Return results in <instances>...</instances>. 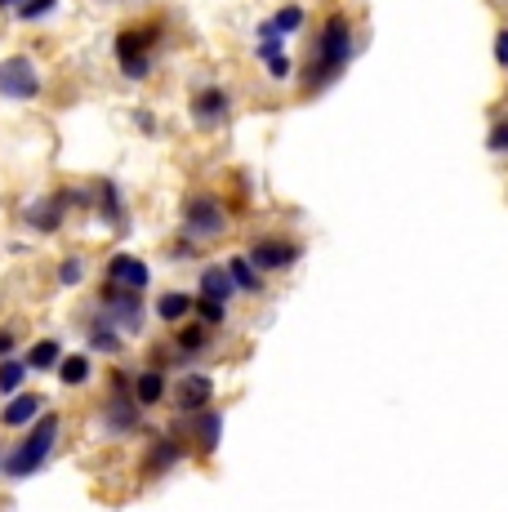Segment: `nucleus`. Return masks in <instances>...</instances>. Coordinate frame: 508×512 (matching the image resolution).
I'll use <instances>...</instances> for the list:
<instances>
[{
    "instance_id": "obj_1",
    "label": "nucleus",
    "mask_w": 508,
    "mask_h": 512,
    "mask_svg": "<svg viewBox=\"0 0 508 512\" xmlns=\"http://www.w3.org/2000/svg\"><path fill=\"white\" fill-rule=\"evenodd\" d=\"M353 54H357V41H353V18H348V14H330L326 23H321L317 41H312V54H308L304 72H299V85H304V94H321V90H330V85H335L339 76L348 72Z\"/></svg>"
},
{
    "instance_id": "obj_2",
    "label": "nucleus",
    "mask_w": 508,
    "mask_h": 512,
    "mask_svg": "<svg viewBox=\"0 0 508 512\" xmlns=\"http://www.w3.org/2000/svg\"><path fill=\"white\" fill-rule=\"evenodd\" d=\"M58 441H63V415H58V410H45V415L5 450V459H0V477H9V481L36 477V472L54 459Z\"/></svg>"
},
{
    "instance_id": "obj_3",
    "label": "nucleus",
    "mask_w": 508,
    "mask_h": 512,
    "mask_svg": "<svg viewBox=\"0 0 508 512\" xmlns=\"http://www.w3.org/2000/svg\"><path fill=\"white\" fill-rule=\"evenodd\" d=\"M143 415H148V410L134 401V370H125V366L107 370V397L99 401L103 432L112 441H125V437H134V432L143 428Z\"/></svg>"
},
{
    "instance_id": "obj_4",
    "label": "nucleus",
    "mask_w": 508,
    "mask_h": 512,
    "mask_svg": "<svg viewBox=\"0 0 508 512\" xmlns=\"http://www.w3.org/2000/svg\"><path fill=\"white\" fill-rule=\"evenodd\" d=\"M165 41V23L161 18H152V23L143 27H125L121 36H116V67H121V76L130 85L148 81L152 67H156V45Z\"/></svg>"
},
{
    "instance_id": "obj_5",
    "label": "nucleus",
    "mask_w": 508,
    "mask_h": 512,
    "mask_svg": "<svg viewBox=\"0 0 508 512\" xmlns=\"http://www.w3.org/2000/svg\"><path fill=\"white\" fill-rule=\"evenodd\" d=\"M228 223H232V210L219 201L214 192H192L183 201V236L192 245H214L228 236Z\"/></svg>"
},
{
    "instance_id": "obj_6",
    "label": "nucleus",
    "mask_w": 508,
    "mask_h": 512,
    "mask_svg": "<svg viewBox=\"0 0 508 512\" xmlns=\"http://www.w3.org/2000/svg\"><path fill=\"white\" fill-rule=\"evenodd\" d=\"M94 312H99L103 321H112L116 330L125 334V339H139L143 330H148V303H143V294H130V290H116V285H99V299H94Z\"/></svg>"
},
{
    "instance_id": "obj_7",
    "label": "nucleus",
    "mask_w": 508,
    "mask_h": 512,
    "mask_svg": "<svg viewBox=\"0 0 508 512\" xmlns=\"http://www.w3.org/2000/svg\"><path fill=\"white\" fill-rule=\"evenodd\" d=\"M41 90H45V81L27 54L0 58V98H9V103H36Z\"/></svg>"
},
{
    "instance_id": "obj_8",
    "label": "nucleus",
    "mask_w": 508,
    "mask_h": 512,
    "mask_svg": "<svg viewBox=\"0 0 508 512\" xmlns=\"http://www.w3.org/2000/svg\"><path fill=\"white\" fill-rule=\"evenodd\" d=\"M188 116L197 130H223L232 121V94L223 85H201L197 94L188 98Z\"/></svg>"
},
{
    "instance_id": "obj_9",
    "label": "nucleus",
    "mask_w": 508,
    "mask_h": 512,
    "mask_svg": "<svg viewBox=\"0 0 508 512\" xmlns=\"http://www.w3.org/2000/svg\"><path fill=\"white\" fill-rule=\"evenodd\" d=\"M246 259L259 272H290L299 259H304V245L290 241V236H259V241L246 250Z\"/></svg>"
},
{
    "instance_id": "obj_10",
    "label": "nucleus",
    "mask_w": 508,
    "mask_h": 512,
    "mask_svg": "<svg viewBox=\"0 0 508 512\" xmlns=\"http://www.w3.org/2000/svg\"><path fill=\"white\" fill-rule=\"evenodd\" d=\"M188 455H192L188 441H179V437H170V432H161L156 441H148V446H143V455H139V472H143L148 481H156V477H165V472L179 468Z\"/></svg>"
},
{
    "instance_id": "obj_11",
    "label": "nucleus",
    "mask_w": 508,
    "mask_h": 512,
    "mask_svg": "<svg viewBox=\"0 0 508 512\" xmlns=\"http://www.w3.org/2000/svg\"><path fill=\"white\" fill-rule=\"evenodd\" d=\"M170 401L179 415H201V410H210L214 406V374H205V370L179 374L170 388Z\"/></svg>"
},
{
    "instance_id": "obj_12",
    "label": "nucleus",
    "mask_w": 508,
    "mask_h": 512,
    "mask_svg": "<svg viewBox=\"0 0 508 512\" xmlns=\"http://www.w3.org/2000/svg\"><path fill=\"white\" fill-rule=\"evenodd\" d=\"M103 285H116V290H130V294H143V290L152 285V263L139 259V254L116 250L112 259L103 263Z\"/></svg>"
},
{
    "instance_id": "obj_13",
    "label": "nucleus",
    "mask_w": 508,
    "mask_h": 512,
    "mask_svg": "<svg viewBox=\"0 0 508 512\" xmlns=\"http://www.w3.org/2000/svg\"><path fill=\"white\" fill-rule=\"evenodd\" d=\"M45 410H50V406H45L41 392L27 388V392H18V397H9L5 406H0V428H9V432H27L36 419L45 415Z\"/></svg>"
},
{
    "instance_id": "obj_14",
    "label": "nucleus",
    "mask_w": 508,
    "mask_h": 512,
    "mask_svg": "<svg viewBox=\"0 0 508 512\" xmlns=\"http://www.w3.org/2000/svg\"><path fill=\"white\" fill-rule=\"evenodd\" d=\"M170 388H174V379H170V374H165L161 366L134 370V401H139L143 410L165 406V401H170Z\"/></svg>"
},
{
    "instance_id": "obj_15",
    "label": "nucleus",
    "mask_w": 508,
    "mask_h": 512,
    "mask_svg": "<svg viewBox=\"0 0 508 512\" xmlns=\"http://www.w3.org/2000/svg\"><path fill=\"white\" fill-rule=\"evenodd\" d=\"M210 343H214V330L201 326V321L192 317V321H183V326L174 330L170 348H174V361H201L205 352H210Z\"/></svg>"
},
{
    "instance_id": "obj_16",
    "label": "nucleus",
    "mask_w": 508,
    "mask_h": 512,
    "mask_svg": "<svg viewBox=\"0 0 508 512\" xmlns=\"http://www.w3.org/2000/svg\"><path fill=\"white\" fill-rule=\"evenodd\" d=\"M94 210L103 214V228L112 232H125V223H130V205H125V192L116 187L112 179L94 183Z\"/></svg>"
},
{
    "instance_id": "obj_17",
    "label": "nucleus",
    "mask_w": 508,
    "mask_h": 512,
    "mask_svg": "<svg viewBox=\"0 0 508 512\" xmlns=\"http://www.w3.org/2000/svg\"><path fill=\"white\" fill-rule=\"evenodd\" d=\"M304 23H308V9L304 5H281L277 14L263 18V23L254 27V36H259V45L263 41H286V36L304 32Z\"/></svg>"
},
{
    "instance_id": "obj_18",
    "label": "nucleus",
    "mask_w": 508,
    "mask_h": 512,
    "mask_svg": "<svg viewBox=\"0 0 508 512\" xmlns=\"http://www.w3.org/2000/svg\"><path fill=\"white\" fill-rule=\"evenodd\" d=\"M192 312H197V294H188V290H161L152 303V317L174 330H179L183 321H192Z\"/></svg>"
},
{
    "instance_id": "obj_19",
    "label": "nucleus",
    "mask_w": 508,
    "mask_h": 512,
    "mask_svg": "<svg viewBox=\"0 0 508 512\" xmlns=\"http://www.w3.org/2000/svg\"><path fill=\"white\" fill-rule=\"evenodd\" d=\"M197 299L223 303V308H228V303L237 299V285H232L228 263H210V268H201V272H197Z\"/></svg>"
},
{
    "instance_id": "obj_20",
    "label": "nucleus",
    "mask_w": 508,
    "mask_h": 512,
    "mask_svg": "<svg viewBox=\"0 0 508 512\" xmlns=\"http://www.w3.org/2000/svg\"><path fill=\"white\" fill-rule=\"evenodd\" d=\"M85 343H90V357H121L125 352V334L112 321H103L99 312L85 321Z\"/></svg>"
},
{
    "instance_id": "obj_21",
    "label": "nucleus",
    "mask_w": 508,
    "mask_h": 512,
    "mask_svg": "<svg viewBox=\"0 0 508 512\" xmlns=\"http://www.w3.org/2000/svg\"><path fill=\"white\" fill-rule=\"evenodd\" d=\"M23 219L32 223V232L54 236L58 228H63L67 210H63V201H58V196H41V201H32V205H27V210H23Z\"/></svg>"
},
{
    "instance_id": "obj_22",
    "label": "nucleus",
    "mask_w": 508,
    "mask_h": 512,
    "mask_svg": "<svg viewBox=\"0 0 508 512\" xmlns=\"http://www.w3.org/2000/svg\"><path fill=\"white\" fill-rule=\"evenodd\" d=\"M63 357L67 352H63V343L58 339H36L32 348L23 352V361H27V370L32 374H54L58 366H63Z\"/></svg>"
},
{
    "instance_id": "obj_23",
    "label": "nucleus",
    "mask_w": 508,
    "mask_h": 512,
    "mask_svg": "<svg viewBox=\"0 0 508 512\" xmlns=\"http://www.w3.org/2000/svg\"><path fill=\"white\" fill-rule=\"evenodd\" d=\"M254 54H259L263 72H268L272 81H290V76H295V58L286 54V41H263Z\"/></svg>"
},
{
    "instance_id": "obj_24",
    "label": "nucleus",
    "mask_w": 508,
    "mask_h": 512,
    "mask_svg": "<svg viewBox=\"0 0 508 512\" xmlns=\"http://www.w3.org/2000/svg\"><path fill=\"white\" fill-rule=\"evenodd\" d=\"M54 374H58V383H63V388H85V383L94 379V357H90V352H67L63 366H58Z\"/></svg>"
},
{
    "instance_id": "obj_25",
    "label": "nucleus",
    "mask_w": 508,
    "mask_h": 512,
    "mask_svg": "<svg viewBox=\"0 0 508 512\" xmlns=\"http://www.w3.org/2000/svg\"><path fill=\"white\" fill-rule=\"evenodd\" d=\"M228 272H232V285H237V294H250V299H259V294H263V272L254 268L246 254H232Z\"/></svg>"
},
{
    "instance_id": "obj_26",
    "label": "nucleus",
    "mask_w": 508,
    "mask_h": 512,
    "mask_svg": "<svg viewBox=\"0 0 508 512\" xmlns=\"http://www.w3.org/2000/svg\"><path fill=\"white\" fill-rule=\"evenodd\" d=\"M27 379H32V370H27L23 357L0 361V401H9V397H18V392H27Z\"/></svg>"
},
{
    "instance_id": "obj_27",
    "label": "nucleus",
    "mask_w": 508,
    "mask_h": 512,
    "mask_svg": "<svg viewBox=\"0 0 508 512\" xmlns=\"http://www.w3.org/2000/svg\"><path fill=\"white\" fill-rule=\"evenodd\" d=\"M85 268H90V263H85L81 254H67V259H58L54 281H58V285H67V290H76V285L85 281Z\"/></svg>"
},
{
    "instance_id": "obj_28",
    "label": "nucleus",
    "mask_w": 508,
    "mask_h": 512,
    "mask_svg": "<svg viewBox=\"0 0 508 512\" xmlns=\"http://www.w3.org/2000/svg\"><path fill=\"white\" fill-rule=\"evenodd\" d=\"M58 201H63V210L72 214V210H94V187H81V183H67V187H58Z\"/></svg>"
},
{
    "instance_id": "obj_29",
    "label": "nucleus",
    "mask_w": 508,
    "mask_h": 512,
    "mask_svg": "<svg viewBox=\"0 0 508 512\" xmlns=\"http://www.w3.org/2000/svg\"><path fill=\"white\" fill-rule=\"evenodd\" d=\"M486 152L508 156V116H495L491 121V130H486Z\"/></svg>"
},
{
    "instance_id": "obj_30",
    "label": "nucleus",
    "mask_w": 508,
    "mask_h": 512,
    "mask_svg": "<svg viewBox=\"0 0 508 512\" xmlns=\"http://www.w3.org/2000/svg\"><path fill=\"white\" fill-rule=\"evenodd\" d=\"M192 317H197L201 326L219 330L223 321H228V308H223V303H210V299H197V312H192Z\"/></svg>"
},
{
    "instance_id": "obj_31",
    "label": "nucleus",
    "mask_w": 508,
    "mask_h": 512,
    "mask_svg": "<svg viewBox=\"0 0 508 512\" xmlns=\"http://www.w3.org/2000/svg\"><path fill=\"white\" fill-rule=\"evenodd\" d=\"M54 9H58V0H23V5H18V18H23V23H45Z\"/></svg>"
},
{
    "instance_id": "obj_32",
    "label": "nucleus",
    "mask_w": 508,
    "mask_h": 512,
    "mask_svg": "<svg viewBox=\"0 0 508 512\" xmlns=\"http://www.w3.org/2000/svg\"><path fill=\"white\" fill-rule=\"evenodd\" d=\"M9 357H18V334L9 326H0V361H9Z\"/></svg>"
},
{
    "instance_id": "obj_33",
    "label": "nucleus",
    "mask_w": 508,
    "mask_h": 512,
    "mask_svg": "<svg viewBox=\"0 0 508 512\" xmlns=\"http://www.w3.org/2000/svg\"><path fill=\"white\" fill-rule=\"evenodd\" d=\"M197 250H201V245H192L188 236H183V241H174V245H170V259H174V263H183V259H197Z\"/></svg>"
},
{
    "instance_id": "obj_34",
    "label": "nucleus",
    "mask_w": 508,
    "mask_h": 512,
    "mask_svg": "<svg viewBox=\"0 0 508 512\" xmlns=\"http://www.w3.org/2000/svg\"><path fill=\"white\" fill-rule=\"evenodd\" d=\"M495 63H500L504 72H508V27H500V32H495Z\"/></svg>"
},
{
    "instance_id": "obj_35",
    "label": "nucleus",
    "mask_w": 508,
    "mask_h": 512,
    "mask_svg": "<svg viewBox=\"0 0 508 512\" xmlns=\"http://www.w3.org/2000/svg\"><path fill=\"white\" fill-rule=\"evenodd\" d=\"M134 125H139V134H156V116L152 112H134Z\"/></svg>"
},
{
    "instance_id": "obj_36",
    "label": "nucleus",
    "mask_w": 508,
    "mask_h": 512,
    "mask_svg": "<svg viewBox=\"0 0 508 512\" xmlns=\"http://www.w3.org/2000/svg\"><path fill=\"white\" fill-rule=\"evenodd\" d=\"M18 5H23V0H0V9H18Z\"/></svg>"
},
{
    "instance_id": "obj_37",
    "label": "nucleus",
    "mask_w": 508,
    "mask_h": 512,
    "mask_svg": "<svg viewBox=\"0 0 508 512\" xmlns=\"http://www.w3.org/2000/svg\"><path fill=\"white\" fill-rule=\"evenodd\" d=\"M0 459H5V450H0Z\"/></svg>"
}]
</instances>
